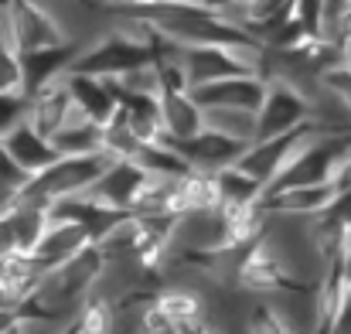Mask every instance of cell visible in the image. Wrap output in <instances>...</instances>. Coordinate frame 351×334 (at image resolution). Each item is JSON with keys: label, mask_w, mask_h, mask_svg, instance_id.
I'll return each instance as SVG.
<instances>
[{"label": "cell", "mask_w": 351, "mask_h": 334, "mask_svg": "<svg viewBox=\"0 0 351 334\" xmlns=\"http://www.w3.org/2000/svg\"><path fill=\"white\" fill-rule=\"evenodd\" d=\"M117 157H110L106 150L99 154H86V157H58L51 167H45L41 174L27 178L24 188L14 195L17 202H27V205H41L48 208L51 202L58 198H72V195H86L99 178L103 171L113 164Z\"/></svg>", "instance_id": "6da1fadb"}, {"label": "cell", "mask_w": 351, "mask_h": 334, "mask_svg": "<svg viewBox=\"0 0 351 334\" xmlns=\"http://www.w3.org/2000/svg\"><path fill=\"white\" fill-rule=\"evenodd\" d=\"M304 123H311V96L287 79H266V96L256 110V140L290 133Z\"/></svg>", "instance_id": "7a4b0ae2"}, {"label": "cell", "mask_w": 351, "mask_h": 334, "mask_svg": "<svg viewBox=\"0 0 351 334\" xmlns=\"http://www.w3.org/2000/svg\"><path fill=\"white\" fill-rule=\"evenodd\" d=\"M232 283H235V290H242L245 297H273L276 290H283V287H290L297 280L290 276V270L280 259V252L273 249V242L263 235L259 242H252L242 252Z\"/></svg>", "instance_id": "3957f363"}, {"label": "cell", "mask_w": 351, "mask_h": 334, "mask_svg": "<svg viewBox=\"0 0 351 334\" xmlns=\"http://www.w3.org/2000/svg\"><path fill=\"white\" fill-rule=\"evenodd\" d=\"M7 7H10L14 48L21 55L41 51V48H58V45H69L72 41L65 34V27L58 24V17L41 0H7Z\"/></svg>", "instance_id": "277c9868"}, {"label": "cell", "mask_w": 351, "mask_h": 334, "mask_svg": "<svg viewBox=\"0 0 351 334\" xmlns=\"http://www.w3.org/2000/svg\"><path fill=\"white\" fill-rule=\"evenodd\" d=\"M314 130H317L314 123H304V126H297L290 133H280V136H269V140H256V143H249L242 150V157L235 160V167L245 171L249 178H256L263 184V191H266V184L293 160V154L307 143V136Z\"/></svg>", "instance_id": "5b68a950"}, {"label": "cell", "mask_w": 351, "mask_h": 334, "mask_svg": "<svg viewBox=\"0 0 351 334\" xmlns=\"http://www.w3.org/2000/svg\"><path fill=\"white\" fill-rule=\"evenodd\" d=\"M191 99L202 110H249L256 112L263 96H266V79L263 75H229V79H215L205 86L188 89Z\"/></svg>", "instance_id": "8992f818"}, {"label": "cell", "mask_w": 351, "mask_h": 334, "mask_svg": "<svg viewBox=\"0 0 351 334\" xmlns=\"http://www.w3.org/2000/svg\"><path fill=\"white\" fill-rule=\"evenodd\" d=\"M174 150L184 157V164H188L191 171L215 174V171H222V167H232L235 160L242 157L245 143H235V140L222 136V133L202 130V133H195L191 140H181V143H174Z\"/></svg>", "instance_id": "52a82bcc"}, {"label": "cell", "mask_w": 351, "mask_h": 334, "mask_svg": "<svg viewBox=\"0 0 351 334\" xmlns=\"http://www.w3.org/2000/svg\"><path fill=\"white\" fill-rule=\"evenodd\" d=\"M335 202V188L324 184H297L283 191L263 195V205L269 215H287V219H314Z\"/></svg>", "instance_id": "ba28073f"}, {"label": "cell", "mask_w": 351, "mask_h": 334, "mask_svg": "<svg viewBox=\"0 0 351 334\" xmlns=\"http://www.w3.org/2000/svg\"><path fill=\"white\" fill-rule=\"evenodd\" d=\"M140 181H143V171H140L136 164L113 160V164L103 171V178H99L86 195H89L96 205H103L106 212L126 215V212H130V202H133V195H136V188H140Z\"/></svg>", "instance_id": "9c48e42d"}, {"label": "cell", "mask_w": 351, "mask_h": 334, "mask_svg": "<svg viewBox=\"0 0 351 334\" xmlns=\"http://www.w3.org/2000/svg\"><path fill=\"white\" fill-rule=\"evenodd\" d=\"M3 147H7V154L14 157V164H17L27 178L41 174L45 167H51V164L58 160L51 140H48L45 133H38L27 119H24L17 130H10V133L3 136Z\"/></svg>", "instance_id": "30bf717a"}, {"label": "cell", "mask_w": 351, "mask_h": 334, "mask_svg": "<svg viewBox=\"0 0 351 334\" xmlns=\"http://www.w3.org/2000/svg\"><path fill=\"white\" fill-rule=\"evenodd\" d=\"M65 86H69V96L79 110L86 112L93 123L106 126L117 112V93L110 86V79H96V75H82V72H65Z\"/></svg>", "instance_id": "8fae6325"}, {"label": "cell", "mask_w": 351, "mask_h": 334, "mask_svg": "<svg viewBox=\"0 0 351 334\" xmlns=\"http://www.w3.org/2000/svg\"><path fill=\"white\" fill-rule=\"evenodd\" d=\"M157 106H160V126L167 143L191 140L195 133L205 130V112L191 99V93H160Z\"/></svg>", "instance_id": "7c38bea8"}, {"label": "cell", "mask_w": 351, "mask_h": 334, "mask_svg": "<svg viewBox=\"0 0 351 334\" xmlns=\"http://www.w3.org/2000/svg\"><path fill=\"white\" fill-rule=\"evenodd\" d=\"M86 246H93V235L86 225H75V222H51L48 219V228L41 235V242L34 246V259L51 270V266H62L65 259H72L75 252H82Z\"/></svg>", "instance_id": "4fadbf2b"}, {"label": "cell", "mask_w": 351, "mask_h": 334, "mask_svg": "<svg viewBox=\"0 0 351 334\" xmlns=\"http://www.w3.org/2000/svg\"><path fill=\"white\" fill-rule=\"evenodd\" d=\"M58 157H86V154H99L103 150V126L93 123L86 112L72 103L69 119L48 136Z\"/></svg>", "instance_id": "5bb4252c"}, {"label": "cell", "mask_w": 351, "mask_h": 334, "mask_svg": "<svg viewBox=\"0 0 351 334\" xmlns=\"http://www.w3.org/2000/svg\"><path fill=\"white\" fill-rule=\"evenodd\" d=\"M69 112H72V96H69L65 75L55 79V82H48V86H41L38 93L27 96V123H31L38 133H45V136H51V133L69 119Z\"/></svg>", "instance_id": "9a60e30c"}, {"label": "cell", "mask_w": 351, "mask_h": 334, "mask_svg": "<svg viewBox=\"0 0 351 334\" xmlns=\"http://www.w3.org/2000/svg\"><path fill=\"white\" fill-rule=\"evenodd\" d=\"M75 55H79V45H75V41L58 45V48H41V51H27V55H21V62H24V89H27V96L38 93L41 86L62 79V75L72 69Z\"/></svg>", "instance_id": "2e32d148"}, {"label": "cell", "mask_w": 351, "mask_h": 334, "mask_svg": "<svg viewBox=\"0 0 351 334\" xmlns=\"http://www.w3.org/2000/svg\"><path fill=\"white\" fill-rule=\"evenodd\" d=\"M154 304L178 324V331L205 321V294L195 290V287H184V283H164L157 294H154Z\"/></svg>", "instance_id": "e0dca14e"}, {"label": "cell", "mask_w": 351, "mask_h": 334, "mask_svg": "<svg viewBox=\"0 0 351 334\" xmlns=\"http://www.w3.org/2000/svg\"><path fill=\"white\" fill-rule=\"evenodd\" d=\"M75 328H79V334H117L119 304L113 297L93 290V294L82 300L79 314H75Z\"/></svg>", "instance_id": "ac0fdd59"}, {"label": "cell", "mask_w": 351, "mask_h": 334, "mask_svg": "<svg viewBox=\"0 0 351 334\" xmlns=\"http://www.w3.org/2000/svg\"><path fill=\"white\" fill-rule=\"evenodd\" d=\"M205 112V130L222 133L235 143H256V112L249 110H202Z\"/></svg>", "instance_id": "d6986e66"}, {"label": "cell", "mask_w": 351, "mask_h": 334, "mask_svg": "<svg viewBox=\"0 0 351 334\" xmlns=\"http://www.w3.org/2000/svg\"><path fill=\"white\" fill-rule=\"evenodd\" d=\"M215 184H219L222 205H249V202H259L263 198V184L256 178H249L245 171H239L235 164L215 171Z\"/></svg>", "instance_id": "ffe728a7"}, {"label": "cell", "mask_w": 351, "mask_h": 334, "mask_svg": "<svg viewBox=\"0 0 351 334\" xmlns=\"http://www.w3.org/2000/svg\"><path fill=\"white\" fill-rule=\"evenodd\" d=\"M0 93H24V62H21V51L17 48H7L0 45Z\"/></svg>", "instance_id": "44dd1931"}, {"label": "cell", "mask_w": 351, "mask_h": 334, "mask_svg": "<svg viewBox=\"0 0 351 334\" xmlns=\"http://www.w3.org/2000/svg\"><path fill=\"white\" fill-rule=\"evenodd\" d=\"M27 119V96L24 93H0V140Z\"/></svg>", "instance_id": "7402d4cb"}, {"label": "cell", "mask_w": 351, "mask_h": 334, "mask_svg": "<svg viewBox=\"0 0 351 334\" xmlns=\"http://www.w3.org/2000/svg\"><path fill=\"white\" fill-rule=\"evenodd\" d=\"M136 334H181V331H178V324L150 300V304H143V307L136 311Z\"/></svg>", "instance_id": "603a6c76"}, {"label": "cell", "mask_w": 351, "mask_h": 334, "mask_svg": "<svg viewBox=\"0 0 351 334\" xmlns=\"http://www.w3.org/2000/svg\"><path fill=\"white\" fill-rule=\"evenodd\" d=\"M24 181H27V174L14 164V157L7 154V147H3V140H0V191L17 195V191L24 188Z\"/></svg>", "instance_id": "cb8c5ba5"}, {"label": "cell", "mask_w": 351, "mask_h": 334, "mask_svg": "<svg viewBox=\"0 0 351 334\" xmlns=\"http://www.w3.org/2000/svg\"><path fill=\"white\" fill-rule=\"evenodd\" d=\"M321 86H324L328 93H335V96H338V99L351 110V72L348 69H341V65H338V69L324 72V75H321Z\"/></svg>", "instance_id": "d4e9b609"}, {"label": "cell", "mask_w": 351, "mask_h": 334, "mask_svg": "<svg viewBox=\"0 0 351 334\" xmlns=\"http://www.w3.org/2000/svg\"><path fill=\"white\" fill-rule=\"evenodd\" d=\"M328 184L335 188V195H341V191H351V150L335 164V171H331V178H328Z\"/></svg>", "instance_id": "484cf974"}, {"label": "cell", "mask_w": 351, "mask_h": 334, "mask_svg": "<svg viewBox=\"0 0 351 334\" xmlns=\"http://www.w3.org/2000/svg\"><path fill=\"white\" fill-rule=\"evenodd\" d=\"M331 219H338L341 225H348L351 228V191H341V195H335V202L324 208Z\"/></svg>", "instance_id": "4316f807"}, {"label": "cell", "mask_w": 351, "mask_h": 334, "mask_svg": "<svg viewBox=\"0 0 351 334\" xmlns=\"http://www.w3.org/2000/svg\"><path fill=\"white\" fill-rule=\"evenodd\" d=\"M328 334H351V297L341 304V311L331 318V324H328Z\"/></svg>", "instance_id": "83f0119b"}, {"label": "cell", "mask_w": 351, "mask_h": 334, "mask_svg": "<svg viewBox=\"0 0 351 334\" xmlns=\"http://www.w3.org/2000/svg\"><path fill=\"white\" fill-rule=\"evenodd\" d=\"M3 252H14V232H10V219H7V208L0 212V256Z\"/></svg>", "instance_id": "f1b7e54d"}, {"label": "cell", "mask_w": 351, "mask_h": 334, "mask_svg": "<svg viewBox=\"0 0 351 334\" xmlns=\"http://www.w3.org/2000/svg\"><path fill=\"white\" fill-rule=\"evenodd\" d=\"M17 321H21V311H7V307H0V334H7Z\"/></svg>", "instance_id": "f546056e"}, {"label": "cell", "mask_w": 351, "mask_h": 334, "mask_svg": "<svg viewBox=\"0 0 351 334\" xmlns=\"http://www.w3.org/2000/svg\"><path fill=\"white\" fill-rule=\"evenodd\" d=\"M181 334H222L215 324H208V321H198V324H191V328H184Z\"/></svg>", "instance_id": "4dcf8cb0"}, {"label": "cell", "mask_w": 351, "mask_h": 334, "mask_svg": "<svg viewBox=\"0 0 351 334\" xmlns=\"http://www.w3.org/2000/svg\"><path fill=\"white\" fill-rule=\"evenodd\" d=\"M338 48H341V62H338V65H341V69H348V72H351V38H348V41H341Z\"/></svg>", "instance_id": "1f68e13d"}, {"label": "cell", "mask_w": 351, "mask_h": 334, "mask_svg": "<svg viewBox=\"0 0 351 334\" xmlns=\"http://www.w3.org/2000/svg\"><path fill=\"white\" fill-rule=\"evenodd\" d=\"M226 3H232V7H239V10H242V7H245V3H252V0H226Z\"/></svg>", "instance_id": "d6a6232c"}, {"label": "cell", "mask_w": 351, "mask_h": 334, "mask_svg": "<svg viewBox=\"0 0 351 334\" xmlns=\"http://www.w3.org/2000/svg\"><path fill=\"white\" fill-rule=\"evenodd\" d=\"M17 324H21V321H17ZM17 324H14V328H10V331H7V334H21V328H17Z\"/></svg>", "instance_id": "836d02e7"}, {"label": "cell", "mask_w": 351, "mask_h": 334, "mask_svg": "<svg viewBox=\"0 0 351 334\" xmlns=\"http://www.w3.org/2000/svg\"><path fill=\"white\" fill-rule=\"evenodd\" d=\"M7 205H10V202H7ZM7 205H3V202H0V212H3V208H7Z\"/></svg>", "instance_id": "e575fe53"}]
</instances>
